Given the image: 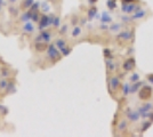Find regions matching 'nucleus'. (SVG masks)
Returning <instances> with one entry per match:
<instances>
[{
	"instance_id": "f257e3e1",
	"label": "nucleus",
	"mask_w": 153,
	"mask_h": 137,
	"mask_svg": "<svg viewBox=\"0 0 153 137\" xmlns=\"http://www.w3.org/2000/svg\"><path fill=\"white\" fill-rule=\"evenodd\" d=\"M54 19H55V16L53 14H49V15L44 14V15H41L40 16V20H39V29L40 30H44L45 27L51 25L53 22H54Z\"/></svg>"
},
{
	"instance_id": "f3484780",
	"label": "nucleus",
	"mask_w": 153,
	"mask_h": 137,
	"mask_svg": "<svg viewBox=\"0 0 153 137\" xmlns=\"http://www.w3.org/2000/svg\"><path fill=\"white\" fill-rule=\"evenodd\" d=\"M1 74H2V77H4V78H7V77L9 76V70H7V69H2V70H1Z\"/></svg>"
},
{
	"instance_id": "a211bd4d",
	"label": "nucleus",
	"mask_w": 153,
	"mask_h": 137,
	"mask_svg": "<svg viewBox=\"0 0 153 137\" xmlns=\"http://www.w3.org/2000/svg\"><path fill=\"white\" fill-rule=\"evenodd\" d=\"M61 50H62V54H63L64 56H65V55H69V54H70V52H71L70 48H65V47H64V48H62Z\"/></svg>"
},
{
	"instance_id": "423d86ee",
	"label": "nucleus",
	"mask_w": 153,
	"mask_h": 137,
	"mask_svg": "<svg viewBox=\"0 0 153 137\" xmlns=\"http://www.w3.org/2000/svg\"><path fill=\"white\" fill-rule=\"evenodd\" d=\"M40 36H41V38H42V41H45V42H49V41H51V36L48 31H42Z\"/></svg>"
},
{
	"instance_id": "412c9836",
	"label": "nucleus",
	"mask_w": 153,
	"mask_h": 137,
	"mask_svg": "<svg viewBox=\"0 0 153 137\" xmlns=\"http://www.w3.org/2000/svg\"><path fill=\"white\" fill-rule=\"evenodd\" d=\"M66 29H68V25H64L62 29H61V34H64L65 31H66Z\"/></svg>"
},
{
	"instance_id": "7ed1b4c3",
	"label": "nucleus",
	"mask_w": 153,
	"mask_h": 137,
	"mask_svg": "<svg viewBox=\"0 0 153 137\" xmlns=\"http://www.w3.org/2000/svg\"><path fill=\"white\" fill-rule=\"evenodd\" d=\"M134 67H135L134 59H129L123 63V69H125L126 71H131V70H134Z\"/></svg>"
},
{
	"instance_id": "4be33fe9",
	"label": "nucleus",
	"mask_w": 153,
	"mask_h": 137,
	"mask_svg": "<svg viewBox=\"0 0 153 137\" xmlns=\"http://www.w3.org/2000/svg\"><path fill=\"white\" fill-rule=\"evenodd\" d=\"M9 1H10V2H12V4H13V2H15V1H16V0H9Z\"/></svg>"
},
{
	"instance_id": "f03ea898",
	"label": "nucleus",
	"mask_w": 153,
	"mask_h": 137,
	"mask_svg": "<svg viewBox=\"0 0 153 137\" xmlns=\"http://www.w3.org/2000/svg\"><path fill=\"white\" fill-rule=\"evenodd\" d=\"M47 55H48V57L53 61H57L59 59V52H58V48H56V46L55 45H49L48 47V49H47Z\"/></svg>"
},
{
	"instance_id": "0eeeda50",
	"label": "nucleus",
	"mask_w": 153,
	"mask_h": 137,
	"mask_svg": "<svg viewBox=\"0 0 153 137\" xmlns=\"http://www.w3.org/2000/svg\"><path fill=\"white\" fill-rule=\"evenodd\" d=\"M21 20L23 21V22H29L30 20H32V12L31 10H29V12H26L25 14H23V15H22V17H21Z\"/></svg>"
},
{
	"instance_id": "aec40b11",
	"label": "nucleus",
	"mask_w": 153,
	"mask_h": 137,
	"mask_svg": "<svg viewBox=\"0 0 153 137\" xmlns=\"http://www.w3.org/2000/svg\"><path fill=\"white\" fill-rule=\"evenodd\" d=\"M108 7L112 9V8H114L115 7V2H114V0H110L108 1Z\"/></svg>"
},
{
	"instance_id": "b1692460",
	"label": "nucleus",
	"mask_w": 153,
	"mask_h": 137,
	"mask_svg": "<svg viewBox=\"0 0 153 137\" xmlns=\"http://www.w3.org/2000/svg\"><path fill=\"white\" fill-rule=\"evenodd\" d=\"M0 2H2V4H4V1H2V0H0Z\"/></svg>"
},
{
	"instance_id": "f8f14e48",
	"label": "nucleus",
	"mask_w": 153,
	"mask_h": 137,
	"mask_svg": "<svg viewBox=\"0 0 153 137\" xmlns=\"http://www.w3.org/2000/svg\"><path fill=\"white\" fill-rule=\"evenodd\" d=\"M118 86H119V79L118 78H112L111 80V87H113V88H118Z\"/></svg>"
},
{
	"instance_id": "9b49d317",
	"label": "nucleus",
	"mask_w": 153,
	"mask_h": 137,
	"mask_svg": "<svg viewBox=\"0 0 153 137\" xmlns=\"http://www.w3.org/2000/svg\"><path fill=\"white\" fill-rule=\"evenodd\" d=\"M80 33H81V29L79 26H76L72 31V37H78V36H80Z\"/></svg>"
},
{
	"instance_id": "1a4fd4ad",
	"label": "nucleus",
	"mask_w": 153,
	"mask_h": 137,
	"mask_svg": "<svg viewBox=\"0 0 153 137\" xmlns=\"http://www.w3.org/2000/svg\"><path fill=\"white\" fill-rule=\"evenodd\" d=\"M34 2H33V0H24L23 1V8H25V9H27V8H31V6L33 5Z\"/></svg>"
},
{
	"instance_id": "5701e85b",
	"label": "nucleus",
	"mask_w": 153,
	"mask_h": 137,
	"mask_svg": "<svg viewBox=\"0 0 153 137\" xmlns=\"http://www.w3.org/2000/svg\"><path fill=\"white\" fill-rule=\"evenodd\" d=\"M1 5H2V2H0V9H1Z\"/></svg>"
},
{
	"instance_id": "9d476101",
	"label": "nucleus",
	"mask_w": 153,
	"mask_h": 137,
	"mask_svg": "<svg viewBox=\"0 0 153 137\" xmlns=\"http://www.w3.org/2000/svg\"><path fill=\"white\" fill-rule=\"evenodd\" d=\"M55 46H56L58 49L61 50L62 48H64V47H65V41H64V40H62V39L57 40V41H56V44H55Z\"/></svg>"
},
{
	"instance_id": "4468645a",
	"label": "nucleus",
	"mask_w": 153,
	"mask_h": 137,
	"mask_svg": "<svg viewBox=\"0 0 153 137\" xmlns=\"http://www.w3.org/2000/svg\"><path fill=\"white\" fill-rule=\"evenodd\" d=\"M40 20V15H39L38 10L37 12H32V21H34V22H37V21Z\"/></svg>"
},
{
	"instance_id": "20e7f679",
	"label": "nucleus",
	"mask_w": 153,
	"mask_h": 137,
	"mask_svg": "<svg viewBox=\"0 0 153 137\" xmlns=\"http://www.w3.org/2000/svg\"><path fill=\"white\" fill-rule=\"evenodd\" d=\"M151 94H152V90H151V88H150V87H144V88L140 90V97L144 95V96H145V97H144V99H149V98L151 97Z\"/></svg>"
},
{
	"instance_id": "39448f33",
	"label": "nucleus",
	"mask_w": 153,
	"mask_h": 137,
	"mask_svg": "<svg viewBox=\"0 0 153 137\" xmlns=\"http://www.w3.org/2000/svg\"><path fill=\"white\" fill-rule=\"evenodd\" d=\"M23 30L27 33H32L33 32V30H34V27H33V24H32L31 22H25V24L23 25Z\"/></svg>"
},
{
	"instance_id": "dca6fc26",
	"label": "nucleus",
	"mask_w": 153,
	"mask_h": 137,
	"mask_svg": "<svg viewBox=\"0 0 153 137\" xmlns=\"http://www.w3.org/2000/svg\"><path fill=\"white\" fill-rule=\"evenodd\" d=\"M59 22H61L59 17H55V19H54V22H53V25L55 26V27H58V26L61 25V24H59Z\"/></svg>"
},
{
	"instance_id": "2eb2a0df",
	"label": "nucleus",
	"mask_w": 153,
	"mask_h": 137,
	"mask_svg": "<svg viewBox=\"0 0 153 137\" xmlns=\"http://www.w3.org/2000/svg\"><path fill=\"white\" fill-rule=\"evenodd\" d=\"M39 7H40V4H39V2H34L31 6V8H30V10H31V12H37Z\"/></svg>"
},
{
	"instance_id": "6e6552de",
	"label": "nucleus",
	"mask_w": 153,
	"mask_h": 137,
	"mask_svg": "<svg viewBox=\"0 0 153 137\" xmlns=\"http://www.w3.org/2000/svg\"><path fill=\"white\" fill-rule=\"evenodd\" d=\"M36 49H37L38 52H42V50L46 49V45L44 42H37V44H36Z\"/></svg>"
},
{
	"instance_id": "ddd939ff",
	"label": "nucleus",
	"mask_w": 153,
	"mask_h": 137,
	"mask_svg": "<svg viewBox=\"0 0 153 137\" xmlns=\"http://www.w3.org/2000/svg\"><path fill=\"white\" fill-rule=\"evenodd\" d=\"M7 86H8V81H7V79H2V80H0V88H1V89H6Z\"/></svg>"
},
{
	"instance_id": "6ab92c4d",
	"label": "nucleus",
	"mask_w": 153,
	"mask_h": 137,
	"mask_svg": "<svg viewBox=\"0 0 153 137\" xmlns=\"http://www.w3.org/2000/svg\"><path fill=\"white\" fill-rule=\"evenodd\" d=\"M95 13H96V8H94V7H93L89 12H88V15H89L90 19H91V17H94V14H95Z\"/></svg>"
}]
</instances>
